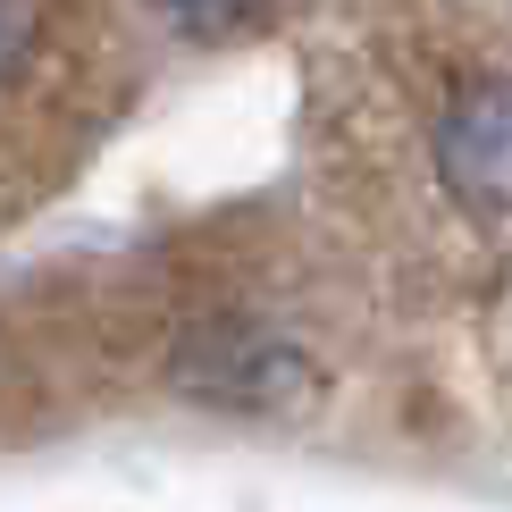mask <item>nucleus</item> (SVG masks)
Returning <instances> with one entry per match:
<instances>
[{"label":"nucleus","mask_w":512,"mask_h":512,"mask_svg":"<svg viewBox=\"0 0 512 512\" xmlns=\"http://www.w3.org/2000/svg\"><path fill=\"white\" fill-rule=\"evenodd\" d=\"M437 168L462 202L512 210V76H487L445 110L437 126Z\"/></svg>","instance_id":"1"},{"label":"nucleus","mask_w":512,"mask_h":512,"mask_svg":"<svg viewBox=\"0 0 512 512\" xmlns=\"http://www.w3.org/2000/svg\"><path fill=\"white\" fill-rule=\"evenodd\" d=\"M269 0H160V17L177 34H194V42H219V34H244L252 17H261Z\"/></svg>","instance_id":"2"},{"label":"nucleus","mask_w":512,"mask_h":512,"mask_svg":"<svg viewBox=\"0 0 512 512\" xmlns=\"http://www.w3.org/2000/svg\"><path fill=\"white\" fill-rule=\"evenodd\" d=\"M34 34H42L34 26V0H0V84L34 59Z\"/></svg>","instance_id":"3"}]
</instances>
